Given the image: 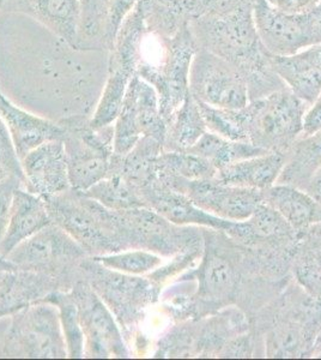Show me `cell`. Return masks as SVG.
<instances>
[{
	"label": "cell",
	"mask_w": 321,
	"mask_h": 360,
	"mask_svg": "<svg viewBox=\"0 0 321 360\" xmlns=\"http://www.w3.org/2000/svg\"><path fill=\"white\" fill-rule=\"evenodd\" d=\"M86 281L113 314L126 344L136 336L137 328L149 305L159 300L162 287L149 276L130 275L110 269L93 257L81 263V280Z\"/></svg>",
	"instance_id": "obj_3"
},
{
	"label": "cell",
	"mask_w": 321,
	"mask_h": 360,
	"mask_svg": "<svg viewBox=\"0 0 321 360\" xmlns=\"http://www.w3.org/2000/svg\"><path fill=\"white\" fill-rule=\"evenodd\" d=\"M321 168V131L300 137L287 153V162L276 184H288L305 190Z\"/></svg>",
	"instance_id": "obj_25"
},
{
	"label": "cell",
	"mask_w": 321,
	"mask_h": 360,
	"mask_svg": "<svg viewBox=\"0 0 321 360\" xmlns=\"http://www.w3.org/2000/svg\"><path fill=\"white\" fill-rule=\"evenodd\" d=\"M285 162L287 154L268 152L218 169L215 178L224 184L264 191L276 184Z\"/></svg>",
	"instance_id": "obj_24"
},
{
	"label": "cell",
	"mask_w": 321,
	"mask_h": 360,
	"mask_svg": "<svg viewBox=\"0 0 321 360\" xmlns=\"http://www.w3.org/2000/svg\"><path fill=\"white\" fill-rule=\"evenodd\" d=\"M58 291L70 290L61 278L53 275L25 269L0 271V319L42 303Z\"/></svg>",
	"instance_id": "obj_18"
},
{
	"label": "cell",
	"mask_w": 321,
	"mask_h": 360,
	"mask_svg": "<svg viewBox=\"0 0 321 360\" xmlns=\"http://www.w3.org/2000/svg\"><path fill=\"white\" fill-rule=\"evenodd\" d=\"M81 25L77 49H105L103 27L110 0H79Z\"/></svg>",
	"instance_id": "obj_35"
},
{
	"label": "cell",
	"mask_w": 321,
	"mask_h": 360,
	"mask_svg": "<svg viewBox=\"0 0 321 360\" xmlns=\"http://www.w3.org/2000/svg\"><path fill=\"white\" fill-rule=\"evenodd\" d=\"M305 190L309 195H312L315 200L321 202V168L314 174L313 178L310 179Z\"/></svg>",
	"instance_id": "obj_44"
},
{
	"label": "cell",
	"mask_w": 321,
	"mask_h": 360,
	"mask_svg": "<svg viewBox=\"0 0 321 360\" xmlns=\"http://www.w3.org/2000/svg\"><path fill=\"white\" fill-rule=\"evenodd\" d=\"M0 166L4 168L10 176L20 178L25 186V173L22 169L20 160L17 155L13 137L10 135L8 127L1 117H0Z\"/></svg>",
	"instance_id": "obj_39"
},
{
	"label": "cell",
	"mask_w": 321,
	"mask_h": 360,
	"mask_svg": "<svg viewBox=\"0 0 321 360\" xmlns=\"http://www.w3.org/2000/svg\"><path fill=\"white\" fill-rule=\"evenodd\" d=\"M256 1L258 0H188L190 20L221 15L247 5L256 6Z\"/></svg>",
	"instance_id": "obj_38"
},
{
	"label": "cell",
	"mask_w": 321,
	"mask_h": 360,
	"mask_svg": "<svg viewBox=\"0 0 321 360\" xmlns=\"http://www.w3.org/2000/svg\"><path fill=\"white\" fill-rule=\"evenodd\" d=\"M319 356H321V353H320V354H319Z\"/></svg>",
	"instance_id": "obj_49"
},
{
	"label": "cell",
	"mask_w": 321,
	"mask_h": 360,
	"mask_svg": "<svg viewBox=\"0 0 321 360\" xmlns=\"http://www.w3.org/2000/svg\"><path fill=\"white\" fill-rule=\"evenodd\" d=\"M42 198L52 222L65 229L90 257L122 252L114 227L113 210L72 188Z\"/></svg>",
	"instance_id": "obj_5"
},
{
	"label": "cell",
	"mask_w": 321,
	"mask_h": 360,
	"mask_svg": "<svg viewBox=\"0 0 321 360\" xmlns=\"http://www.w3.org/2000/svg\"><path fill=\"white\" fill-rule=\"evenodd\" d=\"M3 354L11 358H66L67 348L58 307L42 302L11 315Z\"/></svg>",
	"instance_id": "obj_11"
},
{
	"label": "cell",
	"mask_w": 321,
	"mask_h": 360,
	"mask_svg": "<svg viewBox=\"0 0 321 360\" xmlns=\"http://www.w3.org/2000/svg\"><path fill=\"white\" fill-rule=\"evenodd\" d=\"M25 188L41 197L54 196L71 188L65 148L61 139L41 144L20 160Z\"/></svg>",
	"instance_id": "obj_17"
},
{
	"label": "cell",
	"mask_w": 321,
	"mask_h": 360,
	"mask_svg": "<svg viewBox=\"0 0 321 360\" xmlns=\"http://www.w3.org/2000/svg\"><path fill=\"white\" fill-rule=\"evenodd\" d=\"M164 184L188 196L205 212L229 221H244L263 202V191L224 184L214 178L186 179L157 174Z\"/></svg>",
	"instance_id": "obj_14"
},
{
	"label": "cell",
	"mask_w": 321,
	"mask_h": 360,
	"mask_svg": "<svg viewBox=\"0 0 321 360\" xmlns=\"http://www.w3.org/2000/svg\"><path fill=\"white\" fill-rule=\"evenodd\" d=\"M90 257L65 229L54 222L18 244L6 256L17 269L33 270L61 278L70 291L81 280V263Z\"/></svg>",
	"instance_id": "obj_9"
},
{
	"label": "cell",
	"mask_w": 321,
	"mask_h": 360,
	"mask_svg": "<svg viewBox=\"0 0 321 360\" xmlns=\"http://www.w3.org/2000/svg\"><path fill=\"white\" fill-rule=\"evenodd\" d=\"M20 186H23V181L15 176H5L4 179L0 180V243L6 233L10 221L13 193Z\"/></svg>",
	"instance_id": "obj_41"
},
{
	"label": "cell",
	"mask_w": 321,
	"mask_h": 360,
	"mask_svg": "<svg viewBox=\"0 0 321 360\" xmlns=\"http://www.w3.org/2000/svg\"><path fill=\"white\" fill-rule=\"evenodd\" d=\"M309 105L288 86L244 106L248 141L268 152L287 154L301 137Z\"/></svg>",
	"instance_id": "obj_7"
},
{
	"label": "cell",
	"mask_w": 321,
	"mask_h": 360,
	"mask_svg": "<svg viewBox=\"0 0 321 360\" xmlns=\"http://www.w3.org/2000/svg\"><path fill=\"white\" fill-rule=\"evenodd\" d=\"M242 224L244 229L239 242L244 244H261L273 239H293L296 233L281 214L264 202H261Z\"/></svg>",
	"instance_id": "obj_29"
},
{
	"label": "cell",
	"mask_w": 321,
	"mask_h": 360,
	"mask_svg": "<svg viewBox=\"0 0 321 360\" xmlns=\"http://www.w3.org/2000/svg\"><path fill=\"white\" fill-rule=\"evenodd\" d=\"M6 1H8V0H0V6L4 4V3H6Z\"/></svg>",
	"instance_id": "obj_48"
},
{
	"label": "cell",
	"mask_w": 321,
	"mask_h": 360,
	"mask_svg": "<svg viewBox=\"0 0 321 360\" xmlns=\"http://www.w3.org/2000/svg\"><path fill=\"white\" fill-rule=\"evenodd\" d=\"M188 152L208 160L209 162L218 171L241 160L265 154L268 150L256 147L249 142L232 141L207 131L198 139L195 146L188 149Z\"/></svg>",
	"instance_id": "obj_28"
},
{
	"label": "cell",
	"mask_w": 321,
	"mask_h": 360,
	"mask_svg": "<svg viewBox=\"0 0 321 360\" xmlns=\"http://www.w3.org/2000/svg\"><path fill=\"white\" fill-rule=\"evenodd\" d=\"M17 269L16 266L10 262L6 258L0 256V271H8V270Z\"/></svg>",
	"instance_id": "obj_45"
},
{
	"label": "cell",
	"mask_w": 321,
	"mask_h": 360,
	"mask_svg": "<svg viewBox=\"0 0 321 360\" xmlns=\"http://www.w3.org/2000/svg\"><path fill=\"white\" fill-rule=\"evenodd\" d=\"M83 193L110 210L145 207L136 188L127 183L122 173H115L100 180Z\"/></svg>",
	"instance_id": "obj_31"
},
{
	"label": "cell",
	"mask_w": 321,
	"mask_h": 360,
	"mask_svg": "<svg viewBox=\"0 0 321 360\" xmlns=\"http://www.w3.org/2000/svg\"><path fill=\"white\" fill-rule=\"evenodd\" d=\"M113 222L122 251L145 250L173 257L204 250L203 229L175 225L147 207L113 210Z\"/></svg>",
	"instance_id": "obj_6"
},
{
	"label": "cell",
	"mask_w": 321,
	"mask_h": 360,
	"mask_svg": "<svg viewBox=\"0 0 321 360\" xmlns=\"http://www.w3.org/2000/svg\"><path fill=\"white\" fill-rule=\"evenodd\" d=\"M263 202L281 214L295 232L321 224V202L293 185L275 184L266 188Z\"/></svg>",
	"instance_id": "obj_23"
},
{
	"label": "cell",
	"mask_w": 321,
	"mask_h": 360,
	"mask_svg": "<svg viewBox=\"0 0 321 360\" xmlns=\"http://www.w3.org/2000/svg\"><path fill=\"white\" fill-rule=\"evenodd\" d=\"M162 152V142L150 136H143L126 155H122V176L136 191L156 174L155 160Z\"/></svg>",
	"instance_id": "obj_30"
},
{
	"label": "cell",
	"mask_w": 321,
	"mask_h": 360,
	"mask_svg": "<svg viewBox=\"0 0 321 360\" xmlns=\"http://www.w3.org/2000/svg\"><path fill=\"white\" fill-rule=\"evenodd\" d=\"M147 33L138 4L126 17L115 37L108 60V78L101 100L90 124L95 129L108 127L118 118L127 86L137 74L140 46Z\"/></svg>",
	"instance_id": "obj_10"
},
{
	"label": "cell",
	"mask_w": 321,
	"mask_h": 360,
	"mask_svg": "<svg viewBox=\"0 0 321 360\" xmlns=\"http://www.w3.org/2000/svg\"><path fill=\"white\" fill-rule=\"evenodd\" d=\"M198 49H208L239 70L247 83L249 101L287 88L273 69V56L261 41L254 6L190 20Z\"/></svg>",
	"instance_id": "obj_1"
},
{
	"label": "cell",
	"mask_w": 321,
	"mask_h": 360,
	"mask_svg": "<svg viewBox=\"0 0 321 360\" xmlns=\"http://www.w3.org/2000/svg\"><path fill=\"white\" fill-rule=\"evenodd\" d=\"M95 261L110 269L130 275H145L162 266V256L145 250H127L117 254L96 256Z\"/></svg>",
	"instance_id": "obj_36"
},
{
	"label": "cell",
	"mask_w": 321,
	"mask_h": 360,
	"mask_svg": "<svg viewBox=\"0 0 321 360\" xmlns=\"http://www.w3.org/2000/svg\"><path fill=\"white\" fill-rule=\"evenodd\" d=\"M197 51L190 25L174 37L147 33L143 37L136 75L154 86L159 95L161 115L167 124L190 91V70Z\"/></svg>",
	"instance_id": "obj_2"
},
{
	"label": "cell",
	"mask_w": 321,
	"mask_h": 360,
	"mask_svg": "<svg viewBox=\"0 0 321 360\" xmlns=\"http://www.w3.org/2000/svg\"><path fill=\"white\" fill-rule=\"evenodd\" d=\"M60 125L65 131L63 143L70 185L83 193L110 173L114 154V124L95 129L90 119L72 117L61 120Z\"/></svg>",
	"instance_id": "obj_8"
},
{
	"label": "cell",
	"mask_w": 321,
	"mask_h": 360,
	"mask_svg": "<svg viewBox=\"0 0 321 360\" xmlns=\"http://www.w3.org/2000/svg\"><path fill=\"white\" fill-rule=\"evenodd\" d=\"M317 131H321V93L306 112L301 137L313 135Z\"/></svg>",
	"instance_id": "obj_43"
},
{
	"label": "cell",
	"mask_w": 321,
	"mask_h": 360,
	"mask_svg": "<svg viewBox=\"0 0 321 360\" xmlns=\"http://www.w3.org/2000/svg\"><path fill=\"white\" fill-rule=\"evenodd\" d=\"M208 131L199 105L190 91L181 106L167 124L163 142L164 152H185L195 146L198 139Z\"/></svg>",
	"instance_id": "obj_26"
},
{
	"label": "cell",
	"mask_w": 321,
	"mask_h": 360,
	"mask_svg": "<svg viewBox=\"0 0 321 360\" xmlns=\"http://www.w3.org/2000/svg\"><path fill=\"white\" fill-rule=\"evenodd\" d=\"M139 0H110L103 27V46L107 52L113 47L115 37L126 17L133 11Z\"/></svg>",
	"instance_id": "obj_37"
},
{
	"label": "cell",
	"mask_w": 321,
	"mask_h": 360,
	"mask_svg": "<svg viewBox=\"0 0 321 360\" xmlns=\"http://www.w3.org/2000/svg\"><path fill=\"white\" fill-rule=\"evenodd\" d=\"M137 193L147 208L152 209L175 225L203 226L207 229L221 231L234 240L240 238L242 221H229L205 212L188 196L164 184L157 174L140 185L137 188Z\"/></svg>",
	"instance_id": "obj_16"
},
{
	"label": "cell",
	"mask_w": 321,
	"mask_h": 360,
	"mask_svg": "<svg viewBox=\"0 0 321 360\" xmlns=\"http://www.w3.org/2000/svg\"><path fill=\"white\" fill-rule=\"evenodd\" d=\"M44 303L53 304L59 310L67 356L84 358V335L78 319L77 307L70 297L69 292H54L44 300Z\"/></svg>",
	"instance_id": "obj_34"
},
{
	"label": "cell",
	"mask_w": 321,
	"mask_h": 360,
	"mask_svg": "<svg viewBox=\"0 0 321 360\" xmlns=\"http://www.w3.org/2000/svg\"><path fill=\"white\" fill-rule=\"evenodd\" d=\"M254 21L261 41L273 56H291L321 45V4L306 13H285L258 0Z\"/></svg>",
	"instance_id": "obj_12"
},
{
	"label": "cell",
	"mask_w": 321,
	"mask_h": 360,
	"mask_svg": "<svg viewBox=\"0 0 321 360\" xmlns=\"http://www.w3.org/2000/svg\"><path fill=\"white\" fill-rule=\"evenodd\" d=\"M321 353V336L317 341V344L314 345L313 352L312 354H320Z\"/></svg>",
	"instance_id": "obj_46"
},
{
	"label": "cell",
	"mask_w": 321,
	"mask_h": 360,
	"mask_svg": "<svg viewBox=\"0 0 321 360\" xmlns=\"http://www.w3.org/2000/svg\"><path fill=\"white\" fill-rule=\"evenodd\" d=\"M69 295L77 307L84 335V356L129 358L130 352L113 314L94 290L86 281H78Z\"/></svg>",
	"instance_id": "obj_15"
},
{
	"label": "cell",
	"mask_w": 321,
	"mask_h": 360,
	"mask_svg": "<svg viewBox=\"0 0 321 360\" xmlns=\"http://www.w3.org/2000/svg\"><path fill=\"white\" fill-rule=\"evenodd\" d=\"M0 10L32 17L72 49H78L79 0H8Z\"/></svg>",
	"instance_id": "obj_19"
},
{
	"label": "cell",
	"mask_w": 321,
	"mask_h": 360,
	"mask_svg": "<svg viewBox=\"0 0 321 360\" xmlns=\"http://www.w3.org/2000/svg\"><path fill=\"white\" fill-rule=\"evenodd\" d=\"M204 250L202 251H191V252H183V254L175 255L173 256L171 263H168L167 266H159L156 268L154 271H151L148 276L154 281L156 285L163 287L168 280L174 278L175 275L179 274L183 270L188 269L190 266L195 264L197 259H199L200 256L203 254Z\"/></svg>",
	"instance_id": "obj_40"
},
{
	"label": "cell",
	"mask_w": 321,
	"mask_h": 360,
	"mask_svg": "<svg viewBox=\"0 0 321 360\" xmlns=\"http://www.w3.org/2000/svg\"><path fill=\"white\" fill-rule=\"evenodd\" d=\"M190 94L210 106L240 110L249 103L247 83L239 70L208 49H198L192 60Z\"/></svg>",
	"instance_id": "obj_13"
},
{
	"label": "cell",
	"mask_w": 321,
	"mask_h": 360,
	"mask_svg": "<svg viewBox=\"0 0 321 360\" xmlns=\"http://www.w3.org/2000/svg\"><path fill=\"white\" fill-rule=\"evenodd\" d=\"M156 174L163 176H181L186 179H207L214 178L217 173L208 160L192 153L164 152L155 160Z\"/></svg>",
	"instance_id": "obj_32"
},
{
	"label": "cell",
	"mask_w": 321,
	"mask_h": 360,
	"mask_svg": "<svg viewBox=\"0 0 321 360\" xmlns=\"http://www.w3.org/2000/svg\"><path fill=\"white\" fill-rule=\"evenodd\" d=\"M276 10L285 13H306L321 4V0H266Z\"/></svg>",
	"instance_id": "obj_42"
},
{
	"label": "cell",
	"mask_w": 321,
	"mask_h": 360,
	"mask_svg": "<svg viewBox=\"0 0 321 360\" xmlns=\"http://www.w3.org/2000/svg\"><path fill=\"white\" fill-rule=\"evenodd\" d=\"M52 222L42 197L23 186L15 190L8 229L0 243V256L6 258L18 244Z\"/></svg>",
	"instance_id": "obj_22"
},
{
	"label": "cell",
	"mask_w": 321,
	"mask_h": 360,
	"mask_svg": "<svg viewBox=\"0 0 321 360\" xmlns=\"http://www.w3.org/2000/svg\"><path fill=\"white\" fill-rule=\"evenodd\" d=\"M197 103L199 105L200 112L208 127V131L232 141L249 142L244 107L240 110H228L210 106L208 103L200 101Z\"/></svg>",
	"instance_id": "obj_33"
},
{
	"label": "cell",
	"mask_w": 321,
	"mask_h": 360,
	"mask_svg": "<svg viewBox=\"0 0 321 360\" xmlns=\"http://www.w3.org/2000/svg\"><path fill=\"white\" fill-rule=\"evenodd\" d=\"M0 117L8 127L16 148L17 155L23 159L30 150L41 144L64 139L65 131L60 123H52L49 120L30 115L20 110L5 98L0 91Z\"/></svg>",
	"instance_id": "obj_21"
},
{
	"label": "cell",
	"mask_w": 321,
	"mask_h": 360,
	"mask_svg": "<svg viewBox=\"0 0 321 360\" xmlns=\"http://www.w3.org/2000/svg\"><path fill=\"white\" fill-rule=\"evenodd\" d=\"M273 69L285 86L309 106L321 93V45L291 56H273Z\"/></svg>",
	"instance_id": "obj_20"
},
{
	"label": "cell",
	"mask_w": 321,
	"mask_h": 360,
	"mask_svg": "<svg viewBox=\"0 0 321 360\" xmlns=\"http://www.w3.org/2000/svg\"><path fill=\"white\" fill-rule=\"evenodd\" d=\"M223 232L216 229H203L204 256L197 269L179 278L183 280H197L198 287L195 295L190 297L188 305L174 312L176 319L192 314L204 315L228 307L232 303L237 293L240 283L239 270V252L232 246V242H224Z\"/></svg>",
	"instance_id": "obj_4"
},
{
	"label": "cell",
	"mask_w": 321,
	"mask_h": 360,
	"mask_svg": "<svg viewBox=\"0 0 321 360\" xmlns=\"http://www.w3.org/2000/svg\"><path fill=\"white\" fill-rule=\"evenodd\" d=\"M10 176V174H8V173L6 172V171H5L4 168L0 166V180L4 179L5 176Z\"/></svg>",
	"instance_id": "obj_47"
},
{
	"label": "cell",
	"mask_w": 321,
	"mask_h": 360,
	"mask_svg": "<svg viewBox=\"0 0 321 360\" xmlns=\"http://www.w3.org/2000/svg\"><path fill=\"white\" fill-rule=\"evenodd\" d=\"M147 33L171 37L190 25L188 0H139Z\"/></svg>",
	"instance_id": "obj_27"
}]
</instances>
